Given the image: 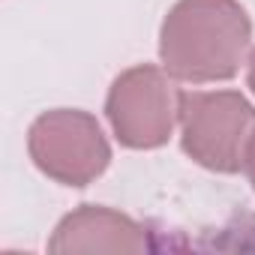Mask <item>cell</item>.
Listing matches in <instances>:
<instances>
[{"mask_svg":"<svg viewBox=\"0 0 255 255\" xmlns=\"http://www.w3.org/2000/svg\"><path fill=\"white\" fill-rule=\"evenodd\" d=\"M249 48L252 18L240 0H177L159 27L162 69L186 84L231 81Z\"/></svg>","mask_w":255,"mask_h":255,"instance_id":"cell-1","label":"cell"},{"mask_svg":"<svg viewBox=\"0 0 255 255\" xmlns=\"http://www.w3.org/2000/svg\"><path fill=\"white\" fill-rule=\"evenodd\" d=\"M255 138V105L240 90H183L180 147L207 171L237 174Z\"/></svg>","mask_w":255,"mask_h":255,"instance_id":"cell-2","label":"cell"},{"mask_svg":"<svg viewBox=\"0 0 255 255\" xmlns=\"http://www.w3.org/2000/svg\"><path fill=\"white\" fill-rule=\"evenodd\" d=\"M162 66L138 63L120 72L105 96V117L114 138L129 150H156L168 144L174 126L180 123V96Z\"/></svg>","mask_w":255,"mask_h":255,"instance_id":"cell-3","label":"cell"},{"mask_svg":"<svg viewBox=\"0 0 255 255\" xmlns=\"http://www.w3.org/2000/svg\"><path fill=\"white\" fill-rule=\"evenodd\" d=\"M33 165L54 183L87 186L111 165V144L99 120L81 108H54L39 114L27 129Z\"/></svg>","mask_w":255,"mask_h":255,"instance_id":"cell-4","label":"cell"},{"mask_svg":"<svg viewBox=\"0 0 255 255\" xmlns=\"http://www.w3.org/2000/svg\"><path fill=\"white\" fill-rule=\"evenodd\" d=\"M150 234L141 222L102 204H81L66 213L51 240L48 252H144Z\"/></svg>","mask_w":255,"mask_h":255,"instance_id":"cell-5","label":"cell"},{"mask_svg":"<svg viewBox=\"0 0 255 255\" xmlns=\"http://www.w3.org/2000/svg\"><path fill=\"white\" fill-rule=\"evenodd\" d=\"M243 171L249 174V183H252V189H255V138H252V144H249V153H246V165H243Z\"/></svg>","mask_w":255,"mask_h":255,"instance_id":"cell-6","label":"cell"},{"mask_svg":"<svg viewBox=\"0 0 255 255\" xmlns=\"http://www.w3.org/2000/svg\"><path fill=\"white\" fill-rule=\"evenodd\" d=\"M246 84H249V90L255 93V48L249 51V60H246Z\"/></svg>","mask_w":255,"mask_h":255,"instance_id":"cell-7","label":"cell"}]
</instances>
